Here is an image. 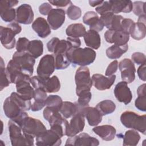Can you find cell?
Segmentation results:
<instances>
[{
  "label": "cell",
  "instance_id": "obj_4",
  "mask_svg": "<svg viewBox=\"0 0 146 146\" xmlns=\"http://www.w3.org/2000/svg\"><path fill=\"white\" fill-rule=\"evenodd\" d=\"M22 31V27L17 22L10 23L7 27H0V39L3 46L7 49L15 47L16 40L15 36Z\"/></svg>",
  "mask_w": 146,
  "mask_h": 146
},
{
  "label": "cell",
  "instance_id": "obj_29",
  "mask_svg": "<svg viewBox=\"0 0 146 146\" xmlns=\"http://www.w3.org/2000/svg\"><path fill=\"white\" fill-rule=\"evenodd\" d=\"M84 42L87 46L97 50L98 49L101 44V39L98 32L89 30L86 31L84 35Z\"/></svg>",
  "mask_w": 146,
  "mask_h": 146
},
{
  "label": "cell",
  "instance_id": "obj_56",
  "mask_svg": "<svg viewBox=\"0 0 146 146\" xmlns=\"http://www.w3.org/2000/svg\"><path fill=\"white\" fill-rule=\"evenodd\" d=\"M49 3L56 7H66L72 2L69 0H49Z\"/></svg>",
  "mask_w": 146,
  "mask_h": 146
},
{
  "label": "cell",
  "instance_id": "obj_14",
  "mask_svg": "<svg viewBox=\"0 0 146 146\" xmlns=\"http://www.w3.org/2000/svg\"><path fill=\"white\" fill-rule=\"evenodd\" d=\"M84 125L85 116L83 113L82 110L72 117L68 124L66 136L71 137L78 135L83 131Z\"/></svg>",
  "mask_w": 146,
  "mask_h": 146
},
{
  "label": "cell",
  "instance_id": "obj_39",
  "mask_svg": "<svg viewBox=\"0 0 146 146\" xmlns=\"http://www.w3.org/2000/svg\"><path fill=\"white\" fill-rule=\"evenodd\" d=\"M55 58V67L56 70H63L67 68L70 64L66 54H59L53 55Z\"/></svg>",
  "mask_w": 146,
  "mask_h": 146
},
{
  "label": "cell",
  "instance_id": "obj_34",
  "mask_svg": "<svg viewBox=\"0 0 146 146\" xmlns=\"http://www.w3.org/2000/svg\"><path fill=\"white\" fill-rule=\"evenodd\" d=\"M60 88V83L58 78L54 75L51 78L46 79L43 89L48 93L57 92Z\"/></svg>",
  "mask_w": 146,
  "mask_h": 146
},
{
  "label": "cell",
  "instance_id": "obj_38",
  "mask_svg": "<svg viewBox=\"0 0 146 146\" xmlns=\"http://www.w3.org/2000/svg\"><path fill=\"white\" fill-rule=\"evenodd\" d=\"M62 98L56 95H50L47 97L44 104L45 106L52 108L58 111H60L63 104Z\"/></svg>",
  "mask_w": 146,
  "mask_h": 146
},
{
  "label": "cell",
  "instance_id": "obj_30",
  "mask_svg": "<svg viewBox=\"0 0 146 146\" xmlns=\"http://www.w3.org/2000/svg\"><path fill=\"white\" fill-rule=\"evenodd\" d=\"M131 37L135 40H141L145 38L146 35L145 23L137 21L134 23L129 33Z\"/></svg>",
  "mask_w": 146,
  "mask_h": 146
},
{
  "label": "cell",
  "instance_id": "obj_54",
  "mask_svg": "<svg viewBox=\"0 0 146 146\" xmlns=\"http://www.w3.org/2000/svg\"><path fill=\"white\" fill-rule=\"evenodd\" d=\"M66 40L68 41L71 48H78L81 45V41L79 38H74V37L68 36L67 37Z\"/></svg>",
  "mask_w": 146,
  "mask_h": 146
},
{
  "label": "cell",
  "instance_id": "obj_24",
  "mask_svg": "<svg viewBox=\"0 0 146 146\" xmlns=\"http://www.w3.org/2000/svg\"><path fill=\"white\" fill-rule=\"evenodd\" d=\"M32 29L41 38L47 37L51 34V27L43 17H38L32 23Z\"/></svg>",
  "mask_w": 146,
  "mask_h": 146
},
{
  "label": "cell",
  "instance_id": "obj_7",
  "mask_svg": "<svg viewBox=\"0 0 146 146\" xmlns=\"http://www.w3.org/2000/svg\"><path fill=\"white\" fill-rule=\"evenodd\" d=\"M35 59L27 51H16L12 58V59L18 65L21 71L30 76H32L33 74L34 66L35 63Z\"/></svg>",
  "mask_w": 146,
  "mask_h": 146
},
{
  "label": "cell",
  "instance_id": "obj_47",
  "mask_svg": "<svg viewBox=\"0 0 146 146\" xmlns=\"http://www.w3.org/2000/svg\"><path fill=\"white\" fill-rule=\"evenodd\" d=\"M135 105L137 109L140 111H146V97L144 95H139L136 99Z\"/></svg>",
  "mask_w": 146,
  "mask_h": 146
},
{
  "label": "cell",
  "instance_id": "obj_28",
  "mask_svg": "<svg viewBox=\"0 0 146 146\" xmlns=\"http://www.w3.org/2000/svg\"><path fill=\"white\" fill-rule=\"evenodd\" d=\"M83 108L80 107L76 102L72 103L70 102H63L60 110V113L66 119L72 117L83 110Z\"/></svg>",
  "mask_w": 146,
  "mask_h": 146
},
{
  "label": "cell",
  "instance_id": "obj_2",
  "mask_svg": "<svg viewBox=\"0 0 146 146\" xmlns=\"http://www.w3.org/2000/svg\"><path fill=\"white\" fill-rule=\"evenodd\" d=\"M120 121L122 124L128 128H131L143 135L146 134V115H139L135 112L126 111L120 116Z\"/></svg>",
  "mask_w": 146,
  "mask_h": 146
},
{
  "label": "cell",
  "instance_id": "obj_57",
  "mask_svg": "<svg viewBox=\"0 0 146 146\" xmlns=\"http://www.w3.org/2000/svg\"><path fill=\"white\" fill-rule=\"evenodd\" d=\"M104 1H89V4L92 7H95L96 6L100 5Z\"/></svg>",
  "mask_w": 146,
  "mask_h": 146
},
{
  "label": "cell",
  "instance_id": "obj_36",
  "mask_svg": "<svg viewBox=\"0 0 146 146\" xmlns=\"http://www.w3.org/2000/svg\"><path fill=\"white\" fill-rule=\"evenodd\" d=\"M96 108L99 111L101 114L107 115L113 112L116 109L115 103L111 100H104L99 102L96 106Z\"/></svg>",
  "mask_w": 146,
  "mask_h": 146
},
{
  "label": "cell",
  "instance_id": "obj_52",
  "mask_svg": "<svg viewBox=\"0 0 146 146\" xmlns=\"http://www.w3.org/2000/svg\"><path fill=\"white\" fill-rule=\"evenodd\" d=\"M118 66H119V63H118L117 60H113L112 62H111L110 63V64L108 66V67L106 70V72H105L106 76H109L114 75V74L117 70Z\"/></svg>",
  "mask_w": 146,
  "mask_h": 146
},
{
  "label": "cell",
  "instance_id": "obj_27",
  "mask_svg": "<svg viewBox=\"0 0 146 146\" xmlns=\"http://www.w3.org/2000/svg\"><path fill=\"white\" fill-rule=\"evenodd\" d=\"M111 6V12L115 14L120 13H128L132 11L133 3L129 0L110 1Z\"/></svg>",
  "mask_w": 146,
  "mask_h": 146
},
{
  "label": "cell",
  "instance_id": "obj_45",
  "mask_svg": "<svg viewBox=\"0 0 146 146\" xmlns=\"http://www.w3.org/2000/svg\"><path fill=\"white\" fill-rule=\"evenodd\" d=\"M123 18H124L120 15L114 14L112 18L109 30H116V31L121 30V23Z\"/></svg>",
  "mask_w": 146,
  "mask_h": 146
},
{
  "label": "cell",
  "instance_id": "obj_55",
  "mask_svg": "<svg viewBox=\"0 0 146 146\" xmlns=\"http://www.w3.org/2000/svg\"><path fill=\"white\" fill-rule=\"evenodd\" d=\"M146 63L141 64L137 70V73L139 79L144 82L146 81Z\"/></svg>",
  "mask_w": 146,
  "mask_h": 146
},
{
  "label": "cell",
  "instance_id": "obj_40",
  "mask_svg": "<svg viewBox=\"0 0 146 146\" xmlns=\"http://www.w3.org/2000/svg\"><path fill=\"white\" fill-rule=\"evenodd\" d=\"M21 108V109L24 111H29L31 109V103L30 100H26L23 99L22 97H21L17 92H13L11 94L10 96Z\"/></svg>",
  "mask_w": 146,
  "mask_h": 146
},
{
  "label": "cell",
  "instance_id": "obj_33",
  "mask_svg": "<svg viewBox=\"0 0 146 146\" xmlns=\"http://www.w3.org/2000/svg\"><path fill=\"white\" fill-rule=\"evenodd\" d=\"M140 139V136L137 131L130 129L127 131L123 137V145L124 146H135Z\"/></svg>",
  "mask_w": 146,
  "mask_h": 146
},
{
  "label": "cell",
  "instance_id": "obj_42",
  "mask_svg": "<svg viewBox=\"0 0 146 146\" xmlns=\"http://www.w3.org/2000/svg\"><path fill=\"white\" fill-rule=\"evenodd\" d=\"M78 99L77 104L82 108L89 106V103L92 98V94L90 91H84L81 92L78 95Z\"/></svg>",
  "mask_w": 146,
  "mask_h": 146
},
{
  "label": "cell",
  "instance_id": "obj_16",
  "mask_svg": "<svg viewBox=\"0 0 146 146\" xmlns=\"http://www.w3.org/2000/svg\"><path fill=\"white\" fill-rule=\"evenodd\" d=\"M34 12L31 6L24 3L16 9L15 21L18 23L29 25L33 21Z\"/></svg>",
  "mask_w": 146,
  "mask_h": 146
},
{
  "label": "cell",
  "instance_id": "obj_41",
  "mask_svg": "<svg viewBox=\"0 0 146 146\" xmlns=\"http://www.w3.org/2000/svg\"><path fill=\"white\" fill-rule=\"evenodd\" d=\"M0 73H1L0 91H2L3 88L9 86V84H10V82L7 75L5 63L2 57L1 58V62H0Z\"/></svg>",
  "mask_w": 146,
  "mask_h": 146
},
{
  "label": "cell",
  "instance_id": "obj_43",
  "mask_svg": "<svg viewBox=\"0 0 146 146\" xmlns=\"http://www.w3.org/2000/svg\"><path fill=\"white\" fill-rule=\"evenodd\" d=\"M67 15L71 20H77L82 15V10L80 7L73 5L72 3L67 9Z\"/></svg>",
  "mask_w": 146,
  "mask_h": 146
},
{
  "label": "cell",
  "instance_id": "obj_53",
  "mask_svg": "<svg viewBox=\"0 0 146 146\" xmlns=\"http://www.w3.org/2000/svg\"><path fill=\"white\" fill-rule=\"evenodd\" d=\"M52 6L51 5L47 3L44 2L40 5L39 7V13L43 15H47L49 13V12L52 10Z\"/></svg>",
  "mask_w": 146,
  "mask_h": 146
},
{
  "label": "cell",
  "instance_id": "obj_1",
  "mask_svg": "<svg viewBox=\"0 0 146 146\" xmlns=\"http://www.w3.org/2000/svg\"><path fill=\"white\" fill-rule=\"evenodd\" d=\"M66 54L70 63L80 66L91 64L96 56V52L90 47L71 48Z\"/></svg>",
  "mask_w": 146,
  "mask_h": 146
},
{
  "label": "cell",
  "instance_id": "obj_9",
  "mask_svg": "<svg viewBox=\"0 0 146 146\" xmlns=\"http://www.w3.org/2000/svg\"><path fill=\"white\" fill-rule=\"evenodd\" d=\"M55 69V58L53 55L46 54L40 60L36 68L37 75L43 78H48Z\"/></svg>",
  "mask_w": 146,
  "mask_h": 146
},
{
  "label": "cell",
  "instance_id": "obj_50",
  "mask_svg": "<svg viewBox=\"0 0 146 146\" xmlns=\"http://www.w3.org/2000/svg\"><path fill=\"white\" fill-rule=\"evenodd\" d=\"M132 60L137 64H143L146 63V58L144 54L140 52H135L132 54Z\"/></svg>",
  "mask_w": 146,
  "mask_h": 146
},
{
  "label": "cell",
  "instance_id": "obj_51",
  "mask_svg": "<svg viewBox=\"0 0 146 146\" xmlns=\"http://www.w3.org/2000/svg\"><path fill=\"white\" fill-rule=\"evenodd\" d=\"M134 23V21L129 18H123L121 23V31L129 34L131 29Z\"/></svg>",
  "mask_w": 146,
  "mask_h": 146
},
{
  "label": "cell",
  "instance_id": "obj_35",
  "mask_svg": "<svg viewBox=\"0 0 146 146\" xmlns=\"http://www.w3.org/2000/svg\"><path fill=\"white\" fill-rule=\"evenodd\" d=\"M27 51L34 58H38L43 52V44L40 40L35 39L30 40L27 47Z\"/></svg>",
  "mask_w": 146,
  "mask_h": 146
},
{
  "label": "cell",
  "instance_id": "obj_18",
  "mask_svg": "<svg viewBox=\"0 0 146 146\" xmlns=\"http://www.w3.org/2000/svg\"><path fill=\"white\" fill-rule=\"evenodd\" d=\"M104 35L107 42L119 46L127 44L129 39V34L121 30H108L105 32Z\"/></svg>",
  "mask_w": 146,
  "mask_h": 146
},
{
  "label": "cell",
  "instance_id": "obj_32",
  "mask_svg": "<svg viewBox=\"0 0 146 146\" xmlns=\"http://www.w3.org/2000/svg\"><path fill=\"white\" fill-rule=\"evenodd\" d=\"M86 33V28L82 23L71 24L68 26L66 30V35L68 36L74 38L84 36Z\"/></svg>",
  "mask_w": 146,
  "mask_h": 146
},
{
  "label": "cell",
  "instance_id": "obj_37",
  "mask_svg": "<svg viewBox=\"0 0 146 146\" xmlns=\"http://www.w3.org/2000/svg\"><path fill=\"white\" fill-rule=\"evenodd\" d=\"M47 97V92L43 88H38L35 89L33 98L34 99V102L33 104L36 108L42 109L45 106L44 102Z\"/></svg>",
  "mask_w": 146,
  "mask_h": 146
},
{
  "label": "cell",
  "instance_id": "obj_13",
  "mask_svg": "<svg viewBox=\"0 0 146 146\" xmlns=\"http://www.w3.org/2000/svg\"><path fill=\"white\" fill-rule=\"evenodd\" d=\"M119 68L121 72L123 81L128 83L133 82L135 79L136 68L133 62L128 58L121 60L119 63Z\"/></svg>",
  "mask_w": 146,
  "mask_h": 146
},
{
  "label": "cell",
  "instance_id": "obj_26",
  "mask_svg": "<svg viewBox=\"0 0 146 146\" xmlns=\"http://www.w3.org/2000/svg\"><path fill=\"white\" fill-rule=\"evenodd\" d=\"M83 113L90 126H96L102 121L103 115L96 107H84Z\"/></svg>",
  "mask_w": 146,
  "mask_h": 146
},
{
  "label": "cell",
  "instance_id": "obj_5",
  "mask_svg": "<svg viewBox=\"0 0 146 146\" xmlns=\"http://www.w3.org/2000/svg\"><path fill=\"white\" fill-rule=\"evenodd\" d=\"M3 108L5 115L20 127L25 119L28 116L26 111H23L10 96L7 97L4 101Z\"/></svg>",
  "mask_w": 146,
  "mask_h": 146
},
{
  "label": "cell",
  "instance_id": "obj_15",
  "mask_svg": "<svg viewBox=\"0 0 146 146\" xmlns=\"http://www.w3.org/2000/svg\"><path fill=\"white\" fill-rule=\"evenodd\" d=\"M6 71L10 83L16 84L21 80H30L31 76L23 73L18 65L13 59L8 62Z\"/></svg>",
  "mask_w": 146,
  "mask_h": 146
},
{
  "label": "cell",
  "instance_id": "obj_17",
  "mask_svg": "<svg viewBox=\"0 0 146 146\" xmlns=\"http://www.w3.org/2000/svg\"><path fill=\"white\" fill-rule=\"evenodd\" d=\"M113 93L116 99L120 103L127 105L132 99V94L127 83L124 81L119 82L115 87Z\"/></svg>",
  "mask_w": 146,
  "mask_h": 146
},
{
  "label": "cell",
  "instance_id": "obj_25",
  "mask_svg": "<svg viewBox=\"0 0 146 146\" xmlns=\"http://www.w3.org/2000/svg\"><path fill=\"white\" fill-rule=\"evenodd\" d=\"M93 132L105 141H111L114 139L116 130L111 125H103L96 126L92 128Z\"/></svg>",
  "mask_w": 146,
  "mask_h": 146
},
{
  "label": "cell",
  "instance_id": "obj_49",
  "mask_svg": "<svg viewBox=\"0 0 146 146\" xmlns=\"http://www.w3.org/2000/svg\"><path fill=\"white\" fill-rule=\"evenodd\" d=\"M113 15H114V14L112 12H108L102 15L99 18L100 21L103 23L104 26L106 28H107L108 30L110 29L111 23Z\"/></svg>",
  "mask_w": 146,
  "mask_h": 146
},
{
  "label": "cell",
  "instance_id": "obj_3",
  "mask_svg": "<svg viewBox=\"0 0 146 146\" xmlns=\"http://www.w3.org/2000/svg\"><path fill=\"white\" fill-rule=\"evenodd\" d=\"M8 129L10 139L13 146H31L34 145V137L23 133L22 128L11 119L8 121Z\"/></svg>",
  "mask_w": 146,
  "mask_h": 146
},
{
  "label": "cell",
  "instance_id": "obj_44",
  "mask_svg": "<svg viewBox=\"0 0 146 146\" xmlns=\"http://www.w3.org/2000/svg\"><path fill=\"white\" fill-rule=\"evenodd\" d=\"M146 3L141 1H135L133 3L132 10L133 13L137 16L145 15Z\"/></svg>",
  "mask_w": 146,
  "mask_h": 146
},
{
  "label": "cell",
  "instance_id": "obj_31",
  "mask_svg": "<svg viewBox=\"0 0 146 146\" xmlns=\"http://www.w3.org/2000/svg\"><path fill=\"white\" fill-rule=\"evenodd\" d=\"M128 49V44L123 46L113 44L106 50V55L111 59H119L123 54L127 51Z\"/></svg>",
  "mask_w": 146,
  "mask_h": 146
},
{
  "label": "cell",
  "instance_id": "obj_48",
  "mask_svg": "<svg viewBox=\"0 0 146 146\" xmlns=\"http://www.w3.org/2000/svg\"><path fill=\"white\" fill-rule=\"evenodd\" d=\"M95 10L100 15L108 12H111V4L109 1H103L100 5L95 8Z\"/></svg>",
  "mask_w": 146,
  "mask_h": 146
},
{
  "label": "cell",
  "instance_id": "obj_20",
  "mask_svg": "<svg viewBox=\"0 0 146 146\" xmlns=\"http://www.w3.org/2000/svg\"><path fill=\"white\" fill-rule=\"evenodd\" d=\"M47 48L49 52L54 54L53 55L66 54V52L71 48L67 40H59L57 37H54L48 42L47 43Z\"/></svg>",
  "mask_w": 146,
  "mask_h": 146
},
{
  "label": "cell",
  "instance_id": "obj_21",
  "mask_svg": "<svg viewBox=\"0 0 146 146\" xmlns=\"http://www.w3.org/2000/svg\"><path fill=\"white\" fill-rule=\"evenodd\" d=\"M116 79V75H112L108 77L102 74H95L92 76V84L98 90L103 91L110 89Z\"/></svg>",
  "mask_w": 146,
  "mask_h": 146
},
{
  "label": "cell",
  "instance_id": "obj_6",
  "mask_svg": "<svg viewBox=\"0 0 146 146\" xmlns=\"http://www.w3.org/2000/svg\"><path fill=\"white\" fill-rule=\"evenodd\" d=\"M75 82L77 95L81 92L91 91L93 84L90 76V72L87 67L80 66L77 69L75 75Z\"/></svg>",
  "mask_w": 146,
  "mask_h": 146
},
{
  "label": "cell",
  "instance_id": "obj_12",
  "mask_svg": "<svg viewBox=\"0 0 146 146\" xmlns=\"http://www.w3.org/2000/svg\"><path fill=\"white\" fill-rule=\"evenodd\" d=\"M99 145L98 139L86 133H81L78 135L69 137L65 144V145L75 146H98Z\"/></svg>",
  "mask_w": 146,
  "mask_h": 146
},
{
  "label": "cell",
  "instance_id": "obj_46",
  "mask_svg": "<svg viewBox=\"0 0 146 146\" xmlns=\"http://www.w3.org/2000/svg\"><path fill=\"white\" fill-rule=\"evenodd\" d=\"M29 42H30V40L25 37L19 38L15 45L17 51H18V52L27 51Z\"/></svg>",
  "mask_w": 146,
  "mask_h": 146
},
{
  "label": "cell",
  "instance_id": "obj_19",
  "mask_svg": "<svg viewBox=\"0 0 146 146\" xmlns=\"http://www.w3.org/2000/svg\"><path fill=\"white\" fill-rule=\"evenodd\" d=\"M65 11L62 9H52L47 15V21L51 29H59L65 21Z\"/></svg>",
  "mask_w": 146,
  "mask_h": 146
},
{
  "label": "cell",
  "instance_id": "obj_10",
  "mask_svg": "<svg viewBox=\"0 0 146 146\" xmlns=\"http://www.w3.org/2000/svg\"><path fill=\"white\" fill-rule=\"evenodd\" d=\"M19 1L16 0H2L0 1V15L6 22H13L15 20L16 10L13 7L17 5Z\"/></svg>",
  "mask_w": 146,
  "mask_h": 146
},
{
  "label": "cell",
  "instance_id": "obj_11",
  "mask_svg": "<svg viewBox=\"0 0 146 146\" xmlns=\"http://www.w3.org/2000/svg\"><path fill=\"white\" fill-rule=\"evenodd\" d=\"M61 144V137L51 129H47L36 137L38 146H59Z\"/></svg>",
  "mask_w": 146,
  "mask_h": 146
},
{
  "label": "cell",
  "instance_id": "obj_22",
  "mask_svg": "<svg viewBox=\"0 0 146 146\" xmlns=\"http://www.w3.org/2000/svg\"><path fill=\"white\" fill-rule=\"evenodd\" d=\"M83 22L84 24L90 26V30L97 32L102 31L104 27L98 14L93 11H87L84 14L83 17Z\"/></svg>",
  "mask_w": 146,
  "mask_h": 146
},
{
  "label": "cell",
  "instance_id": "obj_8",
  "mask_svg": "<svg viewBox=\"0 0 146 146\" xmlns=\"http://www.w3.org/2000/svg\"><path fill=\"white\" fill-rule=\"evenodd\" d=\"M21 127L23 133L34 137H37L47 130L46 127L40 120L29 116L25 119Z\"/></svg>",
  "mask_w": 146,
  "mask_h": 146
},
{
  "label": "cell",
  "instance_id": "obj_23",
  "mask_svg": "<svg viewBox=\"0 0 146 146\" xmlns=\"http://www.w3.org/2000/svg\"><path fill=\"white\" fill-rule=\"evenodd\" d=\"M15 85L17 92L23 99L30 100L34 98L35 90L30 83V80H21Z\"/></svg>",
  "mask_w": 146,
  "mask_h": 146
}]
</instances>
